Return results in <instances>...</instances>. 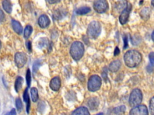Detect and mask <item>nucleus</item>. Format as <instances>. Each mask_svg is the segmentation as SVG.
Instances as JSON below:
<instances>
[{
    "mask_svg": "<svg viewBox=\"0 0 154 115\" xmlns=\"http://www.w3.org/2000/svg\"><path fill=\"white\" fill-rule=\"evenodd\" d=\"M38 24L42 28H47L50 24V19L46 14H42L38 19Z\"/></svg>",
    "mask_w": 154,
    "mask_h": 115,
    "instance_id": "12",
    "label": "nucleus"
},
{
    "mask_svg": "<svg viewBox=\"0 0 154 115\" xmlns=\"http://www.w3.org/2000/svg\"><path fill=\"white\" fill-rule=\"evenodd\" d=\"M127 4L126 0H117L113 5V9L116 12L122 11L126 7Z\"/></svg>",
    "mask_w": 154,
    "mask_h": 115,
    "instance_id": "11",
    "label": "nucleus"
},
{
    "mask_svg": "<svg viewBox=\"0 0 154 115\" xmlns=\"http://www.w3.org/2000/svg\"><path fill=\"white\" fill-rule=\"evenodd\" d=\"M71 115H90L88 109L85 107H80L75 109Z\"/></svg>",
    "mask_w": 154,
    "mask_h": 115,
    "instance_id": "14",
    "label": "nucleus"
},
{
    "mask_svg": "<svg viewBox=\"0 0 154 115\" xmlns=\"http://www.w3.org/2000/svg\"><path fill=\"white\" fill-rule=\"evenodd\" d=\"M64 10H63V11H60L59 10V9H58V10L57 9V10H56V11H55L54 14V17L56 20H60V19H61L63 18V16H65L66 14V13H64Z\"/></svg>",
    "mask_w": 154,
    "mask_h": 115,
    "instance_id": "26",
    "label": "nucleus"
},
{
    "mask_svg": "<svg viewBox=\"0 0 154 115\" xmlns=\"http://www.w3.org/2000/svg\"><path fill=\"white\" fill-rule=\"evenodd\" d=\"M6 115H16V111L14 108H12L10 112H8Z\"/></svg>",
    "mask_w": 154,
    "mask_h": 115,
    "instance_id": "34",
    "label": "nucleus"
},
{
    "mask_svg": "<svg viewBox=\"0 0 154 115\" xmlns=\"http://www.w3.org/2000/svg\"><path fill=\"white\" fill-rule=\"evenodd\" d=\"M91 11V8L89 7H82L79 8H78L75 13L76 14L78 15H85L88 13H90Z\"/></svg>",
    "mask_w": 154,
    "mask_h": 115,
    "instance_id": "21",
    "label": "nucleus"
},
{
    "mask_svg": "<svg viewBox=\"0 0 154 115\" xmlns=\"http://www.w3.org/2000/svg\"><path fill=\"white\" fill-rule=\"evenodd\" d=\"M124 62L129 68L137 67L141 62V54L136 50H129L124 55Z\"/></svg>",
    "mask_w": 154,
    "mask_h": 115,
    "instance_id": "1",
    "label": "nucleus"
},
{
    "mask_svg": "<svg viewBox=\"0 0 154 115\" xmlns=\"http://www.w3.org/2000/svg\"><path fill=\"white\" fill-rule=\"evenodd\" d=\"M1 42L0 41V48H1Z\"/></svg>",
    "mask_w": 154,
    "mask_h": 115,
    "instance_id": "41",
    "label": "nucleus"
},
{
    "mask_svg": "<svg viewBox=\"0 0 154 115\" xmlns=\"http://www.w3.org/2000/svg\"><path fill=\"white\" fill-rule=\"evenodd\" d=\"M26 83L28 85V87L30 86L31 84V72L29 69H28L26 71Z\"/></svg>",
    "mask_w": 154,
    "mask_h": 115,
    "instance_id": "29",
    "label": "nucleus"
},
{
    "mask_svg": "<svg viewBox=\"0 0 154 115\" xmlns=\"http://www.w3.org/2000/svg\"><path fill=\"white\" fill-rule=\"evenodd\" d=\"M129 115H149V111L145 105L139 104L133 107L129 112Z\"/></svg>",
    "mask_w": 154,
    "mask_h": 115,
    "instance_id": "7",
    "label": "nucleus"
},
{
    "mask_svg": "<svg viewBox=\"0 0 154 115\" xmlns=\"http://www.w3.org/2000/svg\"><path fill=\"white\" fill-rule=\"evenodd\" d=\"M131 9H132V5L131 3H128L126 7L122 11V13L119 16V19L120 24L125 25L128 22Z\"/></svg>",
    "mask_w": 154,
    "mask_h": 115,
    "instance_id": "8",
    "label": "nucleus"
},
{
    "mask_svg": "<svg viewBox=\"0 0 154 115\" xmlns=\"http://www.w3.org/2000/svg\"><path fill=\"white\" fill-rule=\"evenodd\" d=\"M15 104H16V107L17 110L19 111H20L22 110V107H23L21 99H20L19 98H16Z\"/></svg>",
    "mask_w": 154,
    "mask_h": 115,
    "instance_id": "27",
    "label": "nucleus"
},
{
    "mask_svg": "<svg viewBox=\"0 0 154 115\" xmlns=\"http://www.w3.org/2000/svg\"><path fill=\"white\" fill-rule=\"evenodd\" d=\"M14 61L16 66L19 68H21L26 63L27 56L23 52H17L14 56Z\"/></svg>",
    "mask_w": 154,
    "mask_h": 115,
    "instance_id": "9",
    "label": "nucleus"
},
{
    "mask_svg": "<svg viewBox=\"0 0 154 115\" xmlns=\"http://www.w3.org/2000/svg\"><path fill=\"white\" fill-rule=\"evenodd\" d=\"M119 53H120V50H119V49L118 47H116V49H115V50H114V56H117V55H118Z\"/></svg>",
    "mask_w": 154,
    "mask_h": 115,
    "instance_id": "37",
    "label": "nucleus"
},
{
    "mask_svg": "<svg viewBox=\"0 0 154 115\" xmlns=\"http://www.w3.org/2000/svg\"><path fill=\"white\" fill-rule=\"evenodd\" d=\"M23 98L26 104V112H27V113H29V108H30V100H29V95L28 93V88H26L23 92Z\"/></svg>",
    "mask_w": 154,
    "mask_h": 115,
    "instance_id": "17",
    "label": "nucleus"
},
{
    "mask_svg": "<svg viewBox=\"0 0 154 115\" xmlns=\"http://www.w3.org/2000/svg\"><path fill=\"white\" fill-rule=\"evenodd\" d=\"M149 60L150 62V65L151 66H153V63H154V55H153V52H151L149 55Z\"/></svg>",
    "mask_w": 154,
    "mask_h": 115,
    "instance_id": "31",
    "label": "nucleus"
},
{
    "mask_svg": "<svg viewBox=\"0 0 154 115\" xmlns=\"http://www.w3.org/2000/svg\"><path fill=\"white\" fill-rule=\"evenodd\" d=\"M101 32V25L98 21L91 22L87 29V34L91 39H96Z\"/></svg>",
    "mask_w": 154,
    "mask_h": 115,
    "instance_id": "3",
    "label": "nucleus"
},
{
    "mask_svg": "<svg viewBox=\"0 0 154 115\" xmlns=\"http://www.w3.org/2000/svg\"><path fill=\"white\" fill-rule=\"evenodd\" d=\"M46 1L51 4H56L60 2L61 0H46Z\"/></svg>",
    "mask_w": 154,
    "mask_h": 115,
    "instance_id": "36",
    "label": "nucleus"
},
{
    "mask_svg": "<svg viewBox=\"0 0 154 115\" xmlns=\"http://www.w3.org/2000/svg\"><path fill=\"white\" fill-rule=\"evenodd\" d=\"M96 115H103V113H97Z\"/></svg>",
    "mask_w": 154,
    "mask_h": 115,
    "instance_id": "38",
    "label": "nucleus"
},
{
    "mask_svg": "<svg viewBox=\"0 0 154 115\" xmlns=\"http://www.w3.org/2000/svg\"><path fill=\"white\" fill-rule=\"evenodd\" d=\"M87 104L91 110H96L98 107L99 104V101L97 98L93 97L88 99Z\"/></svg>",
    "mask_w": 154,
    "mask_h": 115,
    "instance_id": "16",
    "label": "nucleus"
},
{
    "mask_svg": "<svg viewBox=\"0 0 154 115\" xmlns=\"http://www.w3.org/2000/svg\"><path fill=\"white\" fill-rule=\"evenodd\" d=\"M11 26L14 32L17 34L20 35L22 33V31H23L22 26L18 21L15 20L14 19L11 20Z\"/></svg>",
    "mask_w": 154,
    "mask_h": 115,
    "instance_id": "15",
    "label": "nucleus"
},
{
    "mask_svg": "<svg viewBox=\"0 0 154 115\" xmlns=\"http://www.w3.org/2000/svg\"><path fill=\"white\" fill-rule=\"evenodd\" d=\"M94 10L98 13H103L108 9L106 0H96L93 4Z\"/></svg>",
    "mask_w": 154,
    "mask_h": 115,
    "instance_id": "6",
    "label": "nucleus"
},
{
    "mask_svg": "<svg viewBox=\"0 0 154 115\" xmlns=\"http://www.w3.org/2000/svg\"><path fill=\"white\" fill-rule=\"evenodd\" d=\"M123 41H124V49H126L128 47V38L126 35H124L123 37Z\"/></svg>",
    "mask_w": 154,
    "mask_h": 115,
    "instance_id": "32",
    "label": "nucleus"
},
{
    "mask_svg": "<svg viewBox=\"0 0 154 115\" xmlns=\"http://www.w3.org/2000/svg\"><path fill=\"white\" fill-rule=\"evenodd\" d=\"M23 78L21 77L20 76L17 77V78L16 79L15 83H14V89L17 92H18L21 89L22 84H23Z\"/></svg>",
    "mask_w": 154,
    "mask_h": 115,
    "instance_id": "20",
    "label": "nucleus"
},
{
    "mask_svg": "<svg viewBox=\"0 0 154 115\" xmlns=\"http://www.w3.org/2000/svg\"><path fill=\"white\" fill-rule=\"evenodd\" d=\"M40 60H36L34 63V64H33V66H32V70H33V72H34V73H35L37 71V70L38 69V68H39V66H40Z\"/></svg>",
    "mask_w": 154,
    "mask_h": 115,
    "instance_id": "30",
    "label": "nucleus"
},
{
    "mask_svg": "<svg viewBox=\"0 0 154 115\" xmlns=\"http://www.w3.org/2000/svg\"><path fill=\"white\" fill-rule=\"evenodd\" d=\"M126 110V107L123 105L114 108L112 110L113 113L115 115H122Z\"/></svg>",
    "mask_w": 154,
    "mask_h": 115,
    "instance_id": "23",
    "label": "nucleus"
},
{
    "mask_svg": "<svg viewBox=\"0 0 154 115\" xmlns=\"http://www.w3.org/2000/svg\"><path fill=\"white\" fill-rule=\"evenodd\" d=\"M102 85L101 78L97 75H91L88 81V89L90 92H96L98 90Z\"/></svg>",
    "mask_w": 154,
    "mask_h": 115,
    "instance_id": "5",
    "label": "nucleus"
},
{
    "mask_svg": "<svg viewBox=\"0 0 154 115\" xmlns=\"http://www.w3.org/2000/svg\"><path fill=\"white\" fill-rule=\"evenodd\" d=\"M49 41L47 38H41L38 43V47L42 49L46 47H49Z\"/></svg>",
    "mask_w": 154,
    "mask_h": 115,
    "instance_id": "22",
    "label": "nucleus"
},
{
    "mask_svg": "<svg viewBox=\"0 0 154 115\" xmlns=\"http://www.w3.org/2000/svg\"><path fill=\"white\" fill-rule=\"evenodd\" d=\"M0 105H1V104H0Z\"/></svg>",
    "mask_w": 154,
    "mask_h": 115,
    "instance_id": "42",
    "label": "nucleus"
},
{
    "mask_svg": "<svg viewBox=\"0 0 154 115\" xmlns=\"http://www.w3.org/2000/svg\"><path fill=\"white\" fill-rule=\"evenodd\" d=\"M61 81L60 78L58 76H56L51 79L50 81L49 86L52 90L57 92L60 89L61 87Z\"/></svg>",
    "mask_w": 154,
    "mask_h": 115,
    "instance_id": "10",
    "label": "nucleus"
},
{
    "mask_svg": "<svg viewBox=\"0 0 154 115\" xmlns=\"http://www.w3.org/2000/svg\"><path fill=\"white\" fill-rule=\"evenodd\" d=\"M150 10L149 7H144L143 10L140 11V16L143 20H147L150 17Z\"/></svg>",
    "mask_w": 154,
    "mask_h": 115,
    "instance_id": "19",
    "label": "nucleus"
},
{
    "mask_svg": "<svg viewBox=\"0 0 154 115\" xmlns=\"http://www.w3.org/2000/svg\"><path fill=\"white\" fill-rule=\"evenodd\" d=\"M152 40H153V32L152 34Z\"/></svg>",
    "mask_w": 154,
    "mask_h": 115,
    "instance_id": "39",
    "label": "nucleus"
},
{
    "mask_svg": "<svg viewBox=\"0 0 154 115\" xmlns=\"http://www.w3.org/2000/svg\"><path fill=\"white\" fill-rule=\"evenodd\" d=\"M4 17H5L4 13V12L0 9V23L3 21V20L4 19Z\"/></svg>",
    "mask_w": 154,
    "mask_h": 115,
    "instance_id": "33",
    "label": "nucleus"
},
{
    "mask_svg": "<svg viewBox=\"0 0 154 115\" xmlns=\"http://www.w3.org/2000/svg\"><path fill=\"white\" fill-rule=\"evenodd\" d=\"M143 99V93L140 89H134L131 93L129 98V104L131 107L140 104Z\"/></svg>",
    "mask_w": 154,
    "mask_h": 115,
    "instance_id": "4",
    "label": "nucleus"
},
{
    "mask_svg": "<svg viewBox=\"0 0 154 115\" xmlns=\"http://www.w3.org/2000/svg\"><path fill=\"white\" fill-rule=\"evenodd\" d=\"M31 99L33 102H36L38 99V90L36 87H32L31 89Z\"/></svg>",
    "mask_w": 154,
    "mask_h": 115,
    "instance_id": "24",
    "label": "nucleus"
},
{
    "mask_svg": "<svg viewBox=\"0 0 154 115\" xmlns=\"http://www.w3.org/2000/svg\"><path fill=\"white\" fill-rule=\"evenodd\" d=\"M26 47H27V49H28V51H29V52H31V50H32V49H31L32 47H31V41H28V42L26 43Z\"/></svg>",
    "mask_w": 154,
    "mask_h": 115,
    "instance_id": "35",
    "label": "nucleus"
},
{
    "mask_svg": "<svg viewBox=\"0 0 154 115\" xmlns=\"http://www.w3.org/2000/svg\"><path fill=\"white\" fill-rule=\"evenodd\" d=\"M149 110L151 115H154V98L152 97L149 102Z\"/></svg>",
    "mask_w": 154,
    "mask_h": 115,
    "instance_id": "28",
    "label": "nucleus"
},
{
    "mask_svg": "<svg viewBox=\"0 0 154 115\" xmlns=\"http://www.w3.org/2000/svg\"><path fill=\"white\" fill-rule=\"evenodd\" d=\"M32 32V26L31 25H27L25 27V29H24V33H23L24 37L26 39L30 37Z\"/></svg>",
    "mask_w": 154,
    "mask_h": 115,
    "instance_id": "25",
    "label": "nucleus"
},
{
    "mask_svg": "<svg viewBox=\"0 0 154 115\" xmlns=\"http://www.w3.org/2000/svg\"><path fill=\"white\" fill-rule=\"evenodd\" d=\"M2 7L4 10L7 13H11L12 11V4L10 0H3L2 2Z\"/></svg>",
    "mask_w": 154,
    "mask_h": 115,
    "instance_id": "18",
    "label": "nucleus"
},
{
    "mask_svg": "<svg viewBox=\"0 0 154 115\" xmlns=\"http://www.w3.org/2000/svg\"><path fill=\"white\" fill-rule=\"evenodd\" d=\"M84 53V46L81 41H74L70 49V54L72 58L76 61L80 60Z\"/></svg>",
    "mask_w": 154,
    "mask_h": 115,
    "instance_id": "2",
    "label": "nucleus"
},
{
    "mask_svg": "<svg viewBox=\"0 0 154 115\" xmlns=\"http://www.w3.org/2000/svg\"><path fill=\"white\" fill-rule=\"evenodd\" d=\"M153 0H152V6H153Z\"/></svg>",
    "mask_w": 154,
    "mask_h": 115,
    "instance_id": "40",
    "label": "nucleus"
},
{
    "mask_svg": "<svg viewBox=\"0 0 154 115\" xmlns=\"http://www.w3.org/2000/svg\"><path fill=\"white\" fill-rule=\"evenodd\" d=\"M121 66V61L120 60H114L109 65V70L111 72H117L120 68Z\"/></svg>",
    "mask_w": 154,
    "mask_h": 115,
    "instance_id": "13",
    "label": "nucleus"
}]
</instances>
